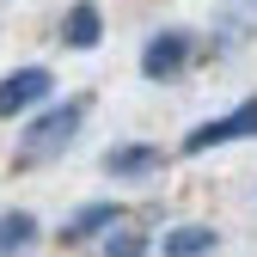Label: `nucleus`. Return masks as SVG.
I'll return each instance as SVG.
<instances>
[{"mask_svg":"<svg viewBox=\"0 0 257 257\" xmlns=\"http://www.w3.org/2000/svg\"><path fill=\"white\" fill-rule=\"evenodd\" d=\"M245 135H257V98L227 110V116H214V122H202V128H190L184 153H208V147H227V141H245Z\"/></svg>","mask_w":257,"mask_h":257,"instance_id":"nucleus-2","label":"nucleus"},{"mask_svg":"<svg viewBox=\"0 0 257 257\" xmlns=\"http://www.w3.org/2000/svg\"><path fill=\"white\" fill-rule=\"evenodd\" d=\"M80 110L86 104H61V110H49L37 128H31V135H25V147H19V159H25V166H37V159H49V153H61V147H68L74 141V128H80Z\"/></svg>","mask_w":257,"mask_h":257,"instance_id":"nucleus-1","label":"nucleus"},{"mask_svg":"<svg viewBox=\"0 0 257 257\" xmlns=\"http://www.w3.org/2000/svg\"><path fill=\"white\" fill-rule=\"evenodd\" d=\"M43 98H49V68H19V74L0 80V116H19Z\"/></svg>","mask_w":257,"mask_h":257,"instance_id":"nucleus-3","label":"nucleus"},{"mask_svg":"<svg viewBox=\"0 0 257 257\" xmlns=\"http://www.w3.org/2000/svg\"><path fill=\"white\" fill-rule=\"evenodd\" d=\"M37 239V220L31 214H0V251H25Z\"/></svg>","mask_w":257,"mask_h":257,"instance_id":"nucleus-8","label":"nucleus"},{"mask_svg":"<svg viewBox=\"0 0 257 257\" xmlns=\"http://www.w3.org/2000/svg\"><path fill=\"white\" fill-rule=\"evenodd\" d=\"M153 166H159L153 147H110L104 153V172L110 178H135V172H153Z\"/></svg>","mask_w":257,"mask_h":257,"instance_id":"nucleus-5","label":"nucleus"},{"mask_svg":"<svg viewBox=\"0 0 257 257\" xmlns=\"http://www.w3.org/2000/svg\"><path fill=\"white\" fill-rule=\"evenodd\" d=\"M220 239L208 233V227H178V233H166V251H178V257H196V251H214Z\"/></svg>","mask_w":257,"mask_h":257,"instance_id":"nucleus-7","label":"nucleus"},{"mask_svg":"<svg viewBox=\"0 0 257 257\" xmlns=\"http://www.w3.org/2000/svg\"><path fill=\"white\" fill-rule=\"evenodd\" d=\"M98 31H104L98 25V7H74L68 13V43L74 49H98Z\"/></svg>","mask_w":257,"mask_h":257,"instance_id":"nucleus-6","label":"nucleus"},{"mask_svg":"<svg viewBox=\"0 0 257 257\" xmlns=\"http://www.w3.org/2000/svg\"><path fill=\"white\" fill-rule=\"evenodd\" d=\"M110 220H116V214H110V208H104V202H98V208H86V214H80V220H74V227H68V239H86V233H92V227H110Z\"/></svg>","mask_w":257,"mask_h":257,"instance_id":"nucleus-9","label":"nucleus"},{"mask_svg":"<svg viewBox=\"0 0 257 257\" xmlns=\"http://www.w3.org/2000/svg\"><path fill=\"white\" fill-rule=\"evenodd\" d=\"M184 55H190V37H184V31H159V37L141 49V74L147 80H166V74L184 68Z\"/></svg>","mask_w":257,"mask_h":257,"instance_id":"nucleus-4","label":"nucleus"}]
</instances>
